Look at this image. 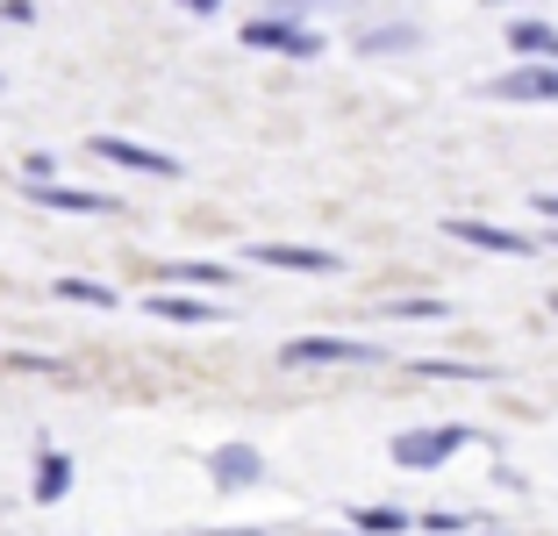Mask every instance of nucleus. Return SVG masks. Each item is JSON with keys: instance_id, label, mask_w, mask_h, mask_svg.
<instances>
[{"instance_id": "f257e3e1", "label": "nucleus", "mask_w": 558, "mask_h": 536, "mask_svg": "<svg viewBox=\"0 0 558 536\" xmlns=\"http://www.w3.org/2000/svg\"><path fill=\"white\" fill-rule=\"evenodd\" d=\"M465 443H473L465 423H429V429H401V437L387 443V458L409 465V472H429V465H444V458H459Z\"/></svg>"}, {"instance_id": "f03ea898", "label": "nucleus", "mask_w": 558, "mask_h": 536, "mask_svg": "<svg viewBox=\"0 0 558 536\" xmlns=\"http://www.w3.org/2000/svg\"><path fill=\"white\" fill-rule=\"evenodd\" d=\"M279 365H287V373H315V365H379V343H359V337H294V343H279Z\"/></svg>"}, {"instance_id": "7ed1b4c3", "label": "nucleus", "mask_w": 558, "mask_h": 536, "mask_svg": "<svg viewBox=\"0 0 558 536\" xmlns=\"http://www.w3.org/2000/svg\"><path fill=\"white\" fill-rule=\"evenodd\" d=\"M244 44L251 50H279V58H323V36H315L308 22H294V15H258V22H244Z\"/></svg>"}, {"instance_id": "20e7f679", "label": "nucleus", "mask_w": 558, "mask_h": 536, "mask_svg": "<svg viewBox=\"0 0 558 536\" xmlns=\"http://www.w3.org/2000/svg\"><path fill=\"white\" fill-rule=\"evenodd\" d=\"M86 150H94L100 165H122V172H144V179H180V158H172V150H150V144H136V136H108V130H100Z\"/></svg>"}, {"instance_id": "39448f33", "label": "nucleus", "mask_w": 558, "mask_h": 536, "mask_svg": "<svg viewBox=\"0 0 558 536\" xmlns=\"http://www.w3.org/2000/svg\"><path fill=\"white\" fill-rule=\"evenodd\" d=\"M451 244H473V251H494V258H530L537 251V236H523V229H501V222H480V215H451Z\"/></svg>"}, {"instance_id": "423d86ee", "label": "nucleus", "mask_w": 558, "mask_h": 536, "mask_svg": "<svg viewBox=\"0 0 558 536\" xmlns=\"http://www.w3.org/2000/svg\"><path fill=\"white\" fill-rule=\"evenodd\" d=\"M208 479H215L222 494H251V487L265 479V458L251 451V443H222V451L208 458Z\"/></svg>"}, {"instance_id": "0eeeda50", "label": "nucleus", "mask_w": 558, "mask_h": 536, "mask_svg": "<svg viewBox=\"0 0 558 536\" xmlns=\"http://www.w3.org/2000/svg\"><path fill=\"white\" fill-rule=\"evenodd\" d=\"M494 100H558V65H509L501 80H487Z\"/></svg>"}, {"instance_id": "6e6552de", "label": "nucleus", "mask_w": 558, "mask_h": 536, "mask_svg": "<svg viewBox=\"0 0 558 536\" xmlns=\"http://www.w3.org/2000/svg\"><path fill=\"white\" fill-rule=\"evenodd\" d=\"M251 258L258 265H272V272H337V258L329 251H315V244H251Z\"/></svg>"}, {"instance_id": "1a4fd4ad", "label": "nucleus", "mask_w": 558, "mask_h": 536, "mask_svg": "<svg viewBox=\"0 0 558 536\" xmlns=\"http://www.w3.org/2000/svg\"><path fill=\"white\" fill-rule=\"evenodd\" d=\"M509 50L523 58V65H558V29L537 15H515L509 22Z\"/></svg>"}, {"instance_id": "9d476101", "label": "nucleus", "mask_w": 558, "mask_h": 536, "mask_svg": "<svg viewBox=\"0 0 558 536\" xmlns=\"http://www.w3.org/2000/svg\"><path fill=\"white\" fill-rule=\"evenodd\" d=\"M29 200H44V208H58V215H116V200L108 194H86V186H29Z\"/></svg>"}, {"instance_id": "9b49d317", "label": "nucleus", "mask_w": 558, "mask_h": 536, "mask_svg": "<svg viewBox=\"0 0 558 536\" xmlns=\"http://www.w3.org/2000/svg\"><path fill=\"white\" fill-rule=\"evenodd\" d=\"M150 315H158V322H222V308H215V301H194V293H150L144 301Z\"/></svg>"}, {"instance_id": "f8f14e48", "label": "nucleus", "mask_w": 558, "mask_h": 536, "mask_svg": "<svg viewBox=\"0 0 558 536\" xmlns=\"http://www.w3.org/2000/svg\"><path fill=\"white\" fill-rule=\"evenodd\" d=\"M29 494H36L44 508H58V501L72 494V458H65V451H44V458H36V479H29Z\"/></svg>"}, {"instance_id": "ddd939ff", "label": "nucleus", "mask_w": 558, "mask_h": 536, "mask_svg": "<svg viewBox=\"0 0 558 536\" xmlns=\"http://www.w3.org/2000/svg\"><path fill=\"white\" fill-rule=\"evenodd\" d=\"M165 287H236V272L215 258H172L165 265Z\"/></svg>"}, {"instance_id": "4468645a", "label": "nucleus", "mask_w": 558, "mask_h": 536, "mask_svg": "<svg viewBox=\"0 0 558 536\" xmlns=\"http://www.w3.org/2000/svg\"><path fill=\"white\" fill-rule=\"evenodd\" d=\"M409 508H351V529H359V536H401V529H409Z\"/></svg>"}, {"instance_id": "2eb2a0df", "label": "nucleus", "mask_w": 558, "mask_h": 536, "mask_svg": "<svg viewBox=\"0 0 558 536\" xmlns=\"http://www.w3.org/2000/svg\"><path fill=\"white\" fill-rule=\"evenodd\" d=\"M50 293H58V301H80V308H116V287H100V279H80V272L58 279Z\"/></svg>"}, {"instance_id": "dca6fc26", "label": "nucleus", "mask_w": 558, "mask_h": 536, "mask_svg": "<svg viewBox=\"0 0 558 536\" xmlns=\"http://www.w3.org/2000/svg\"><path fill=\"white\" fill-rule=\"evenodd\" d=\"M415 36H423L415 22H387V29H365V36H359V50H365V58H379V50H409Z\"/></svg>"}, {"instance_id": "f3484780", "label": "nucleus", "mask_w": 558, "mask_h": 536, "mask_svg": "<svg viewBox=\"0 0 558 536\" xmlns=\"http://www.w3.org/2000/svg\"><path fill=\"white\" fill-rule=\"evenodd\" d=\"M415 373L423 379H494L487 365H473V357H415Z\"/></svg>"}, {"instance_id": "a211bd4d", "label": "nucleus", "mask_w": 558, "mask_h": 536, "mask_svg": "<svg viewBox=\"0 0 558 536\" xmlns=\"http://www.w3.org/2000/svg\"><path fill=\"white\" fill-rule=\"evenodd\" d=\"M387 315H401V322H437V315H451L444 301H387Z\"/></svg>"}, {"instance_id": "6ab92c4d", "label": "nucleus", "mask_w": 558, "mask_h": 536, "mask_svg": "<svg viewBox=\"0 0 558 536\" xmlns=\"http://www.w3.org/2000/svg\"><path fill=\"white\" fill-rule=\"evenodd\" d=\"M423 529H429V536H459L465 515H451V508H444V515H423Z\"/></svg>"}, {"instance_id": "aec40b11", "label": "nucleus", "mask_w": 558, "mask_h": 536, "mask_svg": "<svg viewBox=\"0 0 558 536\" xmlns=\"http://www.w3.org/2000/svg\"><path fill=\"white\" fill-rule=\"evenodd\" d=\"M537 215H551V222H558V194H537Z\"/></svg>"}, {"instance_id": "412c9836", "label": "nucleus", "mask_w": 558, "mask_h": 536, "mask_svg": "<svg viewBox=\"0 0 558 536\" xmlns=\"http://www.w3.org/2000/svg\"><path fill=\"white\" fill-rule=\"evenodd\" d=\"M201 536H265V529H201Z\"/></svg>"}, {"instance_id": "4be33fe9", "label": "nucleus", "mask_w": 558, "mask_h": 536, "mask_svg": "<svg viewBox=\"0 0 558 536\" xmlns=\"http://www.w3.org/2000/svg\"><path fill=\"white\" fill-rule=\"evenodd\" d=\"M537 251H558V229H544V236H537Z\"/></svg>"}, {"instance_id": "5701e85b", "label": "nucleus", "mask_w": 558, "mask_h": 536, "mask_svg": "<svg viewBox=\"0 0 558 536\" xmlns=\"http://www.w3.org/2000/svg\"><path fill=\"white\" fill-rule=\"evenodd\" d=\"M551 315H558V293H551Z\"/></svg>"}]
</instances>
